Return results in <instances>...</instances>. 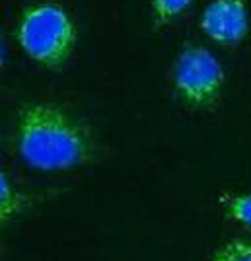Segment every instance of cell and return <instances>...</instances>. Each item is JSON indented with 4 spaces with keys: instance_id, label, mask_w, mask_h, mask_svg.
Wrapping results in <instances>:
<instances>
[{
    "instance_id": "obj_6",
    "label": "cell",
    "mask_w": 251,
    "mask_h": 261,
    "mask_svg": "<svg viewBox=\"0 0 251 261\" xmlns=\"http://www.w3.org/2000/svg\"><path fill=\"white\" fill-rule=\"evenodd\" d=\"M193 0H150L154 28H164L179 18L191 6Z\"/></svg>"
},
{
    "instance_id": "obj_7",
    "label": "cell",
    "mask_w": 251,
    "mask_h": 261,
    "mask_svg": "<svg viewBox=\"0 0 251 261\" xmlns=\"http://www.w3.org/2000/svg\"><path fill=\"white\" fill-rule=\"evenodd\" d=\"M210 261H251V242L241 238L230 240L214 251Z\"/></svg>"
},
{
    "instance_id": "obj_3",
    "label": "cell",
    "mask_w": 251,
    "mask_h": 261,
    "mask_svg": "<svg viewBox=\"0 0 251 261\" xmlns=\"http://www.w3.org/2000/svg\"><path fill=\"white\" fill-rule=\"evenodd\" d=\"M172 82L177 98L195 109L216 106L224 88V68L203 45H185L172 68Z\"/></svg>"
},
{
    "instance_id": "obj_1",
    "label": "cell",
    "mask_w": 251,
    "mask_h": 261,
    "mask_svg": "<svg viewBox=\"0 0 251 261\" xmlns=\"http://www.w3.org/2000/svg\"><path fill=\"white\" fill-rule=\"evenodd\" d=\"M14 150L37 172H68L94 158L88 125L55 101H30L20 108L12 133Z\"/></svg>"
},
{
    "instance_id": "obj_2",
    "label": "cell",
    "mask_w": 251,
    "mask_h": 261,
    "mask_svg": "<svg viewBox=\"0 0 251 261\" xmlns=\"http://www.w3.org/2000/svg\"><path fill=\"white\" fill-rule=\"evenodd\" d=\"M16 39L33 63L49 70H61L74 53L78 30L63 6L39 2L22 12Z\"/></svg>"
},
{
    "instance_id": "obj_5",
    "label": "cell",
    "mask_w": 251,
    "mask_h": 261,
    "mask_svg": "<svg viewBox=\"0 0 251 261\" xmlns=\"http://www.w3.org/2000/svg\"><path fill=\"white\" fill-rule=\"evenodd\" d=\"M39 201V195L25 189L12 175L0 170V230L8 228L27 215Z\"/></svg>"
},
{
    "instance_id": "obj_9",
    "label": "cell",
    "mask_w": 251,
    "mask_h": 261,
    "mask_svg": "<svg viewBox=\"0 0 251 261\" xmlns=\"http://www.w3.org/2000/svg\"><path fill=\"white\" fill-rule=\"evenodd\" d=\"M4 65V45H2V39H0V68Z\"/></svg>"
},
{
    "instance_id": "obj_8",
    "label": "cell",
    "mask_w": 251,
    "mask_h": 261,
    "mask_svg": "<svg viewBox=\"0 0 251 261\" xmlns=\"http://www.w3.org/2000/svg\"><path fill=\"white\" fill-rule=\"evenodd\" d=\"M224 207L230 218L251 228V193L230 195L224 199Z\"/></svg>"
},
{
    "instance_id": "obj_4",
    "label": "cell",
    "mask_w": 251,
    "mask_h": 261,
    "mask_svg": "<svg viewBox=\"0 0 251 261\" xmlns=\"http://www.w3.org/2000/svg\"><path fill=\"white\" fill-rule=\"evenodd\" d=\"M201 30L220 45H238L249 32V12L243 0H212L201 14Z\"/></svg>"
}]
</instances>
